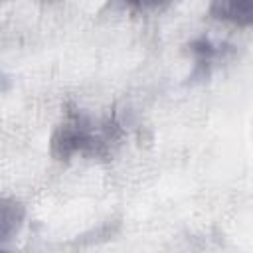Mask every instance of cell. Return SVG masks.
<instances>
[{
	"label": "cell",
	"instance_id": "obj_1",
	"mask_svg": "<svg viewBox=\"0 0 253 253\" xmlns=\"http://www.w3.org/2000/svg\"><path fill=\"white\" fill-rule=\"evenodd\" d=\"M119 123H93L81 113H71L51 134V154L57 160H69L75 154L107 156L111 146L119 140Z\"/></svg>",
	"mask_w": 253,
	"mask_h": 253
},
{
	"label": "cell",
	"instance_id": "obj_2",
	"mask_svg": "<svg viewBox=\"0 0 253 253\" xmlns=\"http://www.w3.org/2000/svg\"><path fill=\"white\" fill-rule=\"evenodd\" d=\"M210 16L239 28H249L253 24V0H211Z\"/></svg>",
	"mask_w": 253,
	"mask_h": 253
},
{
	"label": "cell",
	"instance_id": "obj_3",
	"mask_svg": "<svg viewBox=\"0 0 253 253\" xmlns=\"http://www.w3.org/2000/svg\"><path fill=\"white\" fill-rule=\"evenodd\" d=\"M26 217L24 206L14 198H0V241L12 239Z\"/></svg>",
	"mask_w": 253,
	"mask_h": 253
},
{
	"label": "cell",
	"instance_id": "obj_4",
	"mask_svg": "<svg viewBox=\"0 0 253 253\" xmlns=\"http://www.w3.org/2000/svg\"><path fill=\"white\" fill-rule=\"evenodd\" d=\"M190 51L196 55V61H198V69H202V67H206L210 61H213L219 53H221V49H219V45H215V43H211L210 40H206V38H200V40H194V42H190Z\"/></svg>",
	"mask_w": 253,
	"mask_h": 253
},
{
	"label": "cell",
	"instance_id": "obj_5",
	"mask_svg": "<svg viewBox=\"0 0 253 253\" xmlns=\"http://www.w3.org/2000/svg\"><path fill=\"white\" fill-rule=\"evenodd\" d=\"M172 0H126V4L136 12H156L170 4Z\"/></svg>",
	"mask_w": 253,
	"mask_h": 253
}]
</instances>
